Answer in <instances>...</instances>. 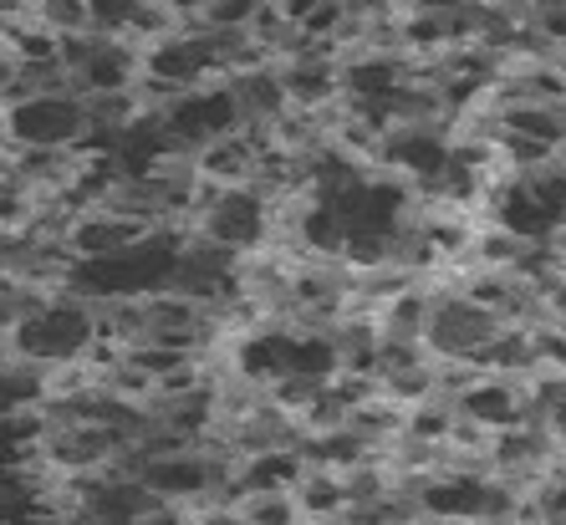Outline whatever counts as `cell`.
Segmentation results:
<instances>
[{
	"label": "cell",
	"instance_id": "cell-8",
	"mask_svg": "<svg viewBox=\"0 0 566 525\" xmlns=\"http://www.w3.org/2000/svg\"><path fill=\"white\" fill-rule=\"evenodd\" d=\"M302 454L296 449H271V454H255V460H240L235 485L245 495H261V490H291L302 480Z\"/></svg>",
	"mask_w": 566,
	"mask_h": 525
},
{
	"label": "cell",
	"instance_id": "cell-9",
	"mask_svg": "<svg viewBox=\"0 0 566 525\" xmlns=\"http://www.w3.org/2000/svg\"><path fill=\"white\" fill-rule=\"evenodd\" d=\"M230 515L251 525H302V511H296V500L291 490H261V495H245Z\"/></svg>",
	"mask_w": 566,
	"mask_h": 525
},
{
	"label": "cell",
	"instance_id": "cell-10",
	"mask_svg": "<svg viewBox=\"0 0 566 525\" xmlns=\"http://www.w3.org/2000/svg\"><path fill=\"white\" fill-rule=\"evenodd\" d=\"M31 15H36L52 36H87V31H93V6H87V0H36Z\"/></svg>",
	"mask_w": 566,
	"mask_h": 525
},
{
	"label": "cell",
	"instance_id": "cell-11",
	"mask_svg": "<svg viewBox=\"0 0 566 525\" xmlns=\"http://www.w3.org/2000/svg\"><path fill=\"white\" fill-rule=\"evenodd\" d=\"M174 525H230V515L224 511H179Z\"/></svg>",
	"mask_w": 566,
	"mask_h": 525
},
{
	"label": "cell",
	"instance_id": "cell-2",
	"mask_svg": "<svg viewBox=\"0 0 566 525\" xmlns=\"http://www.w3.org/2000/svg\"><path fill=\"white\" fill-rule=\"evenodd\" d=\"M240 128V107L230 97L224 82L210 87H189L164 107V138H169V154H199L205 144L224 138V133Z\"/></svg>",
	"mask_w": 566,
	"mask_h": 525
},
{
	"label": "cell",
	"instance_id": "cell-7",
	"mask_svg": "<svg viewBox=\"0 0 566 525\" xmlns=\"http://www.w3.org/2000/svg\"><path fill=\"white\" fill-rule=\"evenodd\" d=\"M291 500H296V511H302V521H337V515L347 511L343 474H332V470H312V464H306L302 480L291 485Z\"/></svg>",
	"mask_w": 566,
	"mask_h": 525
},
{
	"label": "cell",
	"instance_id": "cell-5",
	"mask_svg": "<svg viewBox=\"0 0 566 525\" xmlns=\"http://www.w3.org/2000/svg\"><path fill=\"white\" fill-rule=\"evenodd\" d=\"M454 413H460L464 423H474V429H485V433L515 429V423L526 419V388H521L515 378H490V372H480V378L460 393Z\"/></svg>",
	"mask_w": 566,
	"mask_h": 525
},
{
	"label": "cell",
	"instance_id": "cell-1",
	"mask_svg": "<svg viewBox=\"0 0 566 525\" xmlns=\"http://www.w3.org/2000/svg\"><path fill=\"white\" fill-rule=\"evenodd\" d=\"M93 347V306L77 302V296H52V302L31 312L27 322L11 327V357L21 363H36V368H52V363H72Z\"/></svg>",
	"mask_w": 566,
	"mask_h": 525
},
{
	"label": "cell",
	"instance_id": "cell-4",
	"mask_svg": "<svg viewBox=\"0 0 566 525\" xmlns=\"http://www.w3.org/2000/svg\"><path fill=\"white\" fill-rule=\"evenodd\" d=\"M495 332H501V322H495L485 306H474L460 291H434L423 347H429V357H464V363H470Z\"/></svg>",
	"mask_w": 566,
	"mask_h": 525
},
{
	"label": "cell",
	"instance_id": "cell-3",
	"mask_svg": "<svg viewBox=\"0 0 566 525\" xmlns=\"http://www.w3.org/2000/svg\"><path fill=\"white\" fill-rule=\"evenodd\" d=\"M11 148H77L87 133V107L77 93H41L6 107Z\"/></svg>",
	"mask_w": 566,
	"mask_h": 525
},
{
	"label": "cell",
	"instance_id": "cell-6",
	"mask_svg": "<svg viewBox=\"0 0 566 525\" xmlns=\"http://www.w3.org/2000/svg\"><path fill=\"white\" fill-rule=\"evenodd\" d=\"M255 158H261V148L245 138V133H224V138H214V144H205L195 154V169L205 185L214 189H245L255 179Z\"/></svg>",
	"mask_w": 566,
	"mask_h": 525
},
{
	"label": "cell",
	"instance_id": "cell-12",
	"mask_svg": "<svg viewBox=\"0 0 566 525\" xmlns=\"http://www.w3.org/2000/svg\"><path fill=\"white\" fill-rule=\"evenodd\" d=\"M501 525H511V521H501Z\"/></svg>",
	"mask_w": 566,
	"mask_h": 525
}]
</instances>
